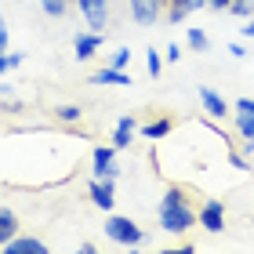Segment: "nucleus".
<instances>
[{"mask_svg":"<svg viewBox=\"0 0 254 254\" xmlns=\"http://www.w3.org/2000/svg\"><path fill=\"white\" fill-rule=\"evenodd\" d=\"M196 214L189 203H160V225L167 229V233H186V229H192Z\"/></svg>","mask_w":254,"mask_h":254,"instance_id":"f257e3e1","label":"nucleus"},{"mask_svg":"<svg viewBox=\"0 0 254 254\" xmlns=\"http://www.w3.org/2000/svg\"><path fill=\"white\" fill-rule=\"evenodd\" d=\"M106 236L120 240V244H142V229H138L131 218H109L106 222Z\"/></svg>","mask_w":254,"mask_h":254,"instance_id":"f03ea898","label":"nucleus"},{"mask_svg":"<svg viewBox=\"0 0 254 254\" xmlns=\"http://www.w3.org/2000/svg\"><path fill=\"white\" fill-rule=\"evenodd\" d=\"M80 11H84L91 33H102V29H106V0H80Z\"/></svg>","mask_w":254,"mask_h":254,"instance_id":"7ed1b4c3","label":"nucleus"},{"mask_svg":"<svg viewBox=\"0 0 254 254\" xmlns=\"http://www.w3.org/2000/svg\"><path fill=\"white\" fill-rule=\"evenodd\" d=\"M200 222L207 233H222L225 229V218H222V200H207L203 211H200Z\"/></svg>","mask_w":254,"mask_h":254,"instance_id":"20e7f679","label":"nucleus"},{"mask_svg":"<svg viewBox=\"0 0 254 254\" xmlns=\"http://www.w3.org/2000/svg\"><path fill=\"white\" fill-rule=\"evenodd\" d=\"M131 15L138 26H153L160 15V0H131Z\"/></svg>","mask_w":254,"mask_h":254,"instance_id":"39448f33","label":"nucleus"},{"mask_svg":"<svg viewBox=\"0 0 254 254\" xmlns=\"http://www.w3.org/2000/svg\"><path fill=\"white\" fill-rule=\"evenodd\" d=\"M95 175L98 178H117L120 175L117 160H113V149H95Z\"/></svg>","mask_w":254,"mask_h":254,"instance_id":"423d86ee","label":"nucleus"},{"mask_svg":"<svg viewBox=\"0 0 254 254\" xmlns=\"http://www.w3.org/2000/svg\"><path fill=\"white\" fill-rule=\"evenodd\" d=\"M4 247H7L11 254H44V251H48V247H44V244H40L37 236H22V240H7Z\"/></svg>","mask_w":254,"mask_h":254,"instance_id":"0eeeda50","label":"nucleus"},{"mask_svg":"<svg viewBox=\"0 0 254 254\" xmlns=\"http://www.w3.org/2000/svg\"><path fill=\"white\" fill-rule=\"evenodd\" d=\"M91 200H95L102 211H109V207H113V182H109V178L91 182Z\"/></svg>","mask_w":254,"mask_h":254,"instance_id":"6e6552de","label":"nucleus"},{"mask_svg":"<svg viewBox=\"0 0 254 254\" xmlns=\"http://www.w3.org/2000/svg\"><path fill=\"white\" fill-rule=\"evenodd\" d=\"M76 59H91L98 48H102V33H84V37H76Z\"/></svg>","mask_w":254,"mask_h":254,"instance_id":"1a4fd4ad","label":"nucleus"},{"mask_svg":"<svg viewBox=\"0 0 254 254\" xmlns=\"http://www.w3.org/2000/svg\"><path fill=\"white\" fill-rule=\"evenodd\" d=\"M91 84H120V87H127V84H131V76H127L124 69H102V73L91 76Z\"/></svg>","mask_w":254,"mask_h":254,"instance_id":"9d476101","label":"nucleus"},{"mask_svg":"<svg viewBox=\"0 0 254 254\" xmlns=\"http://www.w3.org/2000/svg\"><path fill=\"white\" fill-rule=\"evenodd\" d=\"M200 98H203V106H207V113H211V117H225V102H222V95H214L211 87H200Z\"/></svg>","mask_w":254,"mask_h":254,"instance_id":"9b49d317","label":"nucleus"},{"mask_svg":"<svg viewBox=\"0 0 254 254\" xmlns=\"http://www.w3.org/2000/svg\"><path fill=\"white\" fill-rule=\"evenodd\" d=\"M18 233V218L11 211H0V244H7V240H15Z\"/></svg>","mask_w":254,"mask_h":254,"instance_id":"f8f14e48","label":"nucleus"},{"mask_svg":"<svg viewBox=\"0 0 254 254\" xmlns=\"http://www.w3.org/2000/svg\"><path fill=\"white\" fill-rule=\"evenodd\" d=\"M131 131H134V120H131V117H124V120L117 124V138H113V142H117V149L131 145Z\"/></svg>","mask_w":254,"mask_h":254,"instance_id":"ddd939ff","label":"nucleus"},{"mask_svg":"<svg viewBox=\"0 0 254 254\" xmlns=\"http://www.w3.org/2000/svg\"><path fill=\"white\" fill-rule=\"evenodd\" d=\"M171 134V120H153V124H145V138H164Z\"/></svg>","mask_w":254,"mask_h":254,"instance_id":"4468645a","label":"nucleus"},{"mask_svg":"<svg viewBox=\"0 0 254 254\" xmlns=\"http://www.w3.org/2000/svg\"><path fill=\"white\" fill-rule=\"evenodd\" d=\"M189 11H192L189 0H171V11H167V15H171V22H182V18L189 15Z\"/></svg>","mask_w":254,"mask_h":254,"instance_id":"2eb2a0df","label":"nucleus"},{"mask_svg":"<svg viewBox=\"0 0 254 254\" xmlns=\"http://www.w3.org/2000/svg\"><path fill=\"white\" fill-rule=\"evenodd\" d=\"M236 131L244 138H254V117H251V113H240V117H236Z\"/></svg>","mask_w":254,"mask_h":254,"instance_id":"dca6fc26","label":"nucleus"},{"mask_svg":"<svg viewBox=\"0 0 254 254\" xmlns=\"http://www.w3.org/2000/svg\"><path fill=\"white\" fill-rule=\"evenodd\" d=\"M189 48L192 51H207V33L203 29H189Z\"/></svg>","mask_w":254,"mask_h":254,"instance_id":"f3484780","label":"nucleus"},{"mask_svg":"<svg viewBox=\"0 0 254 254\" xmlns=\"http://www.w3.org/2000/svg\"><path fill=\"white\" fill-rule=\"evenodd\" d=\"M40 4H44V11H48L51 18H62L65 15V0H40Z\"/></svg>","mask_w":254,"mask_h":254,"instance_id":"a211bd4d","label":"nucleus"},{"mask_svg":"<svg viewBox=\"0 0 254 254\" xmlns=\"http://www.w3.org/2000/svg\"><path fill=\"white\" fill-rule=\"evenodd\" d=\"M251 7H254V0H233V4H229V11H233V15H251Z\"/></svg>","mask_w":254,"mask_h":254,"instance_id":"6ab92c4d","label":"nucleus"},{"mask_svg":"<svg viewBox=\"0 0 254 254\" xmlns=\"http://www.w3.org/2000/svg\"><path fill=\"white\" fill-rule=\"evenodd\" d=\"M59 120L76 124V120H80V109H76V106H59Z\"/></svg>","mask_w":254,"mask_h":254,"instance_id":"aec40b11","label":"nucleus"},{"mask_svg":"<svg viewBox=\"0 0 254 254\" xmlns=\"http://www.w3.org/2000/svg\"><path fill=\"white\" fill-rule=\"evenodd\" d=\"M127 59H131V51H127V48H120L117 55H113V69H124V65H127Z\"/></svg>","mask_w":254,"mask_h":254,"instance_id":"412c9836","label":"nucleus"},{"mask_svg":"<svg viewBox=\"0 0 254 254\" xmlns=\"http://www.w3.org/2000/svg\"><path fill=\"white\" fill-rule=\"evenodd\" d=\"M149 76H160V55L149 51Z\"/></svg>","mask_w":254,"mask_h":254,"instance_id":"4be33fe9","label":"nucleus"},{"mask_svg":"<svg viewBox=\"0 0 254 254\" xmlns=\"http://www.w3.org/2000/svg\"><path fill=\"white\" fill-rule=\"evenodd\" d=\"M229 164H233L236 171H247V160H244V156H236V149L229 153Z\"/></svg>","mask_w":254,"mask_h":254,"instance_id":"5701e85b","label":"nucleus"},{"mask_svg":"<svg viewBox=\"0 0 254 254\" xmlns=\"http://www.w3.org/2000/svg\"><path fill=\"white\" fill-rule=\"evenodd\" d=\"M236 109H240V113H251V117H254V98H240Z\"/></svg>","mask_w":254,"mask_h":254,"instance_id":"b1692460","label":"nucleus"},{"mask_svg":"<svg viewBox=\"0 0 254 254\" xmlns=\"http://www.w3.org/2000/svg\"><path fill=\"white\" fill-rule=\"evenodd\" d=\"M229 55H236V59H244V55H247V48H244V44H229Z\"/></svg>","mask_w":254,"mask_h":254,"instance_id":"393cba45","label":"nucleus"},{"mask_svg":"<svg viewBox=\"0 0 254 254\" xmlns=\"http://www.w3.org/2000/svg\"><path fill=\"white\" fill-rule=\"evenodd\" d=\"M167 59H171V62L182 59V48H178V44H171V48H167Z\"/></svg>","mask_w":254,"mask_h":254,"instance_id":"a878e982","label":"nucleus"},{"mask_svg":"<svg viewBox=\"0 0 254 254\" xmlns=\"http://www.w3.org/2000/svg\"><path fill=\"white\" fill-rule=\"evenodd\" d=\"M207 4H211V7H214V11H225V7H229V4H233V0H207Z\"/></svg>","mask_w":254,"mask_h":254,"instance_id":"bb28decb","label":"nucleus"},{"mask_svg":"<svg viewBox=\"0 0 254 254\" xmlns=\"http://www.w3.org/2000/svg\"><path fill=\"white\" fill-rule=\"evenodd\" d=\"M7 48V29H4V18H0V51Z\"/></svg>","mask_w":254,"mask_h":254,"instance_id":"cd10ccee","label":"nucleus"},{"mask_svg":"<svg viewBox=\"0 0 254 254\" xmlns=\"http://www.w3.org/2000/svg\"><path fill=\"white\" fill-rule=\"evenodd\" d=\"M4 69H11V62L4 59V51H0V76H4Z\"/></svg>","mask_w":254,"mask_h":254,"instance_id":"c85d7f7f","label":"nucleus"},{"mask_svg":"<svg viewBox=\"0 0 254 254\" xmlns=\"http://www.w3.org/2000/svg\"><path fill=\"white\" fill-rule=\"evenodd\" d=\"M244 37H254V22H251V26H244Z\"/></svg>","mask_w":254,"mask_h":254,"instance_id":"c756f323","label":"nucleus"},{"mask_svg":"<svg viewBox=\"0 0 254 254\" xmlns=\"http://www.w3.org/2000/svg\"><path fill=\"white\" fill-rule=\"evenodd\" d=\"M189 4H192V11H196V7H203V4H207V0H189Z\"/></svg>","mask_w":254,"mask_h":254,"instance_id":"7c9ffc66","label":"nucleus"}]
</instances>
